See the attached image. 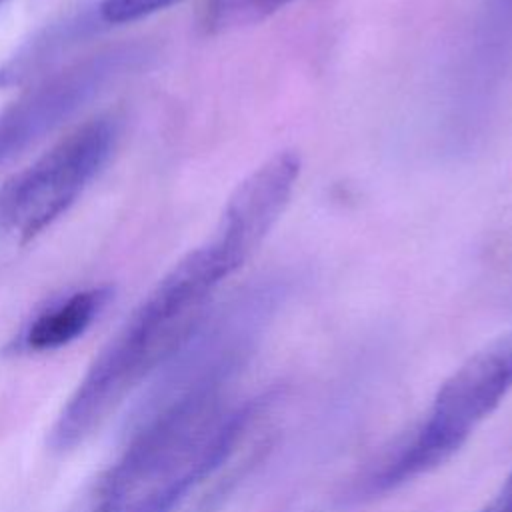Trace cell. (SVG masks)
Returning a JSON list of instances; mask_svg holds the SVG:
<instances>
[{
	"instance_id": "1",
	"label": "cell",
	"mask_w": 512,
	"mask_h": 512,
	"mask_svg": "<svg viewBox=\"0 0 512 512\" xmlns=\"http://www.w3.org/2000/svg\"><path fill=\"white\" fill-rule=\"evenodd\" d=\"M254 252L224 228L180 258L92 360L50 428V446H80L152 376L210 310L220 284Z\"/></svg>"
},
{
	"instance_id": "2",
	"label": "cell",
	"mask_w": 512,
	"mask_h": 512,
	"mask_svg": "<svg viewBox=\"0 0 512 512\" xmlns=\"http://www.w3.org/2000/svg\"><path fill=\"white\" fill-rule=\"evenodd\" d=\"M228 388L144 400L122 452L76 512H172L224 460L254 418Z\"/></svg>"
},
{
	"instance_id": "3",
	"label": "cell",
	"mask_w": 512,
	"mask_h": 512,
	"mask_svg": "<svg viewBox=\"0 0 512 512\" xmlns=\"http://www.w3.org/2000/svg\"><path fill=\"white\" fill-rule=\"evenodd\" d=\"M512 388V330L462 362L440 386L422 424L362 482L380 494L444 464Z\"/></svg>"
},
{
	"instance_id": "4",
	"label": "cell",
	"mask_w": 512,
	"mask_h": 512,
	"mask_svg": "<svg viewBox=\"0 0 512 512\" xmlns=\"http://www.w3.org/2000/svg\"><path fill=\"white\" fill-rule=\"evenodd\" d=\"M118 122L98 116L16 172L0 186V230L32 240L60 218L108 162Z\"/></svg>"
},
{
	"instance_id": "5",
	"label": "cell",
	"mask_w": 512,
	"mask_h": 512,
	"mask_svg": "<svg viewBox=\"0 0 512 512\" xmlns=\"http://www.w3.org/2000/svg\"><path fill=\"white\" fill-rule=\"evenodd\" d=\"M144 58L146 50L138 44L110 46L26 90L0 114V164L76 116Z\"/></svg>"
},
{
	"instance_id": "6",
	"label": "cell",
	"mask_w": 512,
	"mask_h": 512,
	"mask_svg": "<svg viewBox=\"0 0 512 512\" xmlns=\"http://www.w3.org/2000/svg\"><path fill=\"white\" fill-rule=\"evenodd\" d=\"M512 78V0H482L454 68L448 138L470 148L482 138Z\"/></svg>"
},
{
	"instance_id": "7",
	"label": "cell",
	"mask_w": 512,
	"mask_h": 512,
	"mask_svg": "<svg viewBox=\"0 0 512 512\" xmlns=\"http://www.w3.org/2000/svg\"><path fill=\"white\" fill-rule=\"evenodd\" d=\"M110 300V286H92L60 296L26 322L8 348L12 354H44L60 350L86 334Z\"/></svg>"
},
{
	"instance_id": "8",
	"label": "cell",
	"mask_w": 512,
	"mask_h": 512,
	"mask_svg": "<svg viewBox=\"0 0 512 512\" xmlns=\"http://www.w3.org/2000/svg\"><path fill=\"white\" fill-rule=\"evenodd\" d=\"M290 2L292 0H210L202 24L212 32L252 24L268 18Z\"/></svg>"
},
{
	"instance_id": "9",
	"label": "cell",
	"mask_w": 512,
	"mask_h": 512,
	"mask_svg": "<svg viewBox=\"0 0 512 512\" xmlns=\"http://www.w3.org/2000/svg\"><path fill=\"white\" fill-rule=\"evenodd\" d=\"M178 2L180 0H102L98 4V18L106 24H128Z\"/></svg>"
},
{
	"instance_id": "10",
	"label": "cell",
	"mask_w": 512,
	"mask_h": 512,
	"mask_svg": "<svg viewBox=\"0 0 512 512\" xmlns=\"http://www.w3.org/2000/svg\"><path fill=\"white\" fill-rule=\"evenodd\" d=\"M482 512H512V472L496 492V496L484 506Z\"/></svg>"
},
{
	"instance_id": "11",
	"label": "cell",
	"mask_w": 512,
	"mask_h": 512,
	"mask_svg": "<svg viewBox=\"0 0 512 512\" xmlns=\"http://www.w3.org/2000/svg\"><path fill=\"white\" fill-rule=\"evenodd\" d=\"M2 2H4V0H0V4H2Z\"/></svg>"
}]
</instances>
